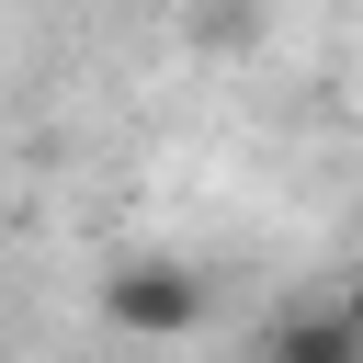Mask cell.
Segmentation results:
<instances>
[{"instance_id":"4","label":"cell","mask_w":363,"mask_h":363,"mask_svg":"<svg viewBox=\"0 0 363 363\" xmlns=\"http://www.w3.org/2000/svg\"><path fill=\"white\" fill-rule=\"evenodd\" d=\"M125 11H159V0H125Z\"/></svg>"},{"instance_id":"3","label":"cell","mask_w":363,"mask_h":363,"mask_svg":"<svg viewBox=\"0 0 363 363\" xmlns=\"http://www.w3.org/2000/svg\"><path fill=\"white\" fill-rule=\"evenodd\" d=\"M340 318H352V340H363V284H352V295H340Z\"/></svg>"},{"instance_id":"1","label":"cell","mask_w":363,"mask_h":363,"mask_svg":"<svg viewBox=\"0 0 363 363\" xmlns=\"http://www.w3.org/2000/svg\"><path fill=\"white\" fill-rule=\"evenodd\" d=\"M204 306H216V284L193 261H113L102 272V329H125V340H193Z\"/></svg>"},{"instance_id":"2","label":"cell","mask_w":363,"mask_h":363,"mask_svg":"<svg viewBox=\"0 0 363 363\" xmlns=\"http://www.w3.org/2000/svg\"><path fill=\"white\" fill-rule=\"evenodd\" d=\"M261 363H363V340H352L340 306H284L261 329Z\"/></svg>"}]
</instances>
